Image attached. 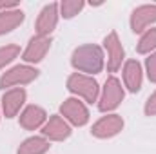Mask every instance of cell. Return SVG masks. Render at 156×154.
I'll use <instances>...</instances> for the list:
<instances>
[{"instance_id": "obj_1", "label": "cell", "mask_w": 156, "mask_h": 154, "mask_svg": "<svg viewBox=\"0 0 156 154\" xmlns=\"http://www.w3.org/2000/svg\"><path fill=\"white\" fill-rule=\"evenodd\" d=\"M71 65L82 75H98L102 73L104 65H105V58H104V51L100 45L96 44H83L78 45L71 54Z\"/></svg>"}, {"instance_id": "obj_2", "label": "cell", "mask_w": 156, "mask_h": 154, "mask_svg": "<svg viewBox=\"0 0 156 154\" xmlns=\"http://www.w3.org/2000/svg\"><path fill=\"white\" fill-rule=\"evenodd\" d=\"M67 91L78 98H83V102H87V103H94L100 98L98 82L93 76L82 75V73H73L67 78Z\"/></svg>"}, {"instance_id": "obj_3", "label": "cell", "mask_w": 156, "mask_h": 154, "mask_svg": "<svg viewBox=\"0 0 156 154\" xmlns=\"http://www.w3.org/2000/svg\"><path fill=\"white\" fill-rule=\"evenodd\" d=\"M123 96H125V91L122 87V82L116 76H109L102 87V94L98 98V109L102 113L115 111L123 102Z\"/></svg>"}, {"instance_id": "obj_4", "label": "cell", "mask_w": 156, "mask_h": 154, "mask_svg": "<svg viewBox=\"0 0 156 154\" xmlns=\"http://www.w3.org/2000/svg\"><path fill=\"white\" fill-rule=\"evenodd\" d=\"M40 75V71L33 65H27V64H20V65H15L11 67L9 71H5L2 76H0V87L5 89V87H20V85H27L31 83L33 80H37Z\"/></svg>"}, {"instance_id": "obj_5", "label": "cell", "mask_w": 156, "mask_h": 154, "mask_svg": "<svg viewBox=\"0 0 156 154\" xmlns=\"http://www.w3.org/2000/svg\"><path fill=\"white\" fill-rule=\"evenodd\" d=\"M60 116L75 127H83L89 121V111L78 98H66L60 105Z\"/></svg>"}, {"instance_id": "obj_6", "label": "cell", "mask_w": 156, "mask_h": 154, "mask_svg": "<svg viewBox=\"0 0 156 154\" xmlns=\"http://www.w3.org/2000/svg\"><path fill=\"white\" fill-rule=\"evenodd\" d=\"M123 131V120L122 116L118 114H105L102 116L98 121L93 123L91 127V134L94 138H100V140H109V138H115L116 134H120Z\"/></svg>"}, {"instance_id": "obj_7", "label": "cell", "mask_w": 156, "mask_h": 154, "mask_svg": "<svg viewBox=\"0 0 156 154\" xmlns=\"http://www.w3.org/2000/svg\"><path fill=\"white\" fill-rule=\"evenodd\" d=\"M104 49L107 53V71L109 73H116L122 69V64L125 60V51L123 45L118 38L116 31H111L105 38H104Z\"/></svg>"}, {"instance_id": "obj_8", "label": "cell", "mask_w": 156, "mask_h": 154, "mask_svg": "<svg viewBox=\"0 0 156 154\" xmlns=\"http://www.w3.org/2000/svg\"><path fill=\"white\" fill-rule=\"evenodd\" d=\"M71 125L60 114L49 116L45 125L42 127V136L47 138L49 142H64L71 136Z\"/></svg>"}, {"instance_id": "obj_9", "label": "cell", "mask_w": 156, "mask_h": 154, "mask_svg": "<svg viewBox=\"0 0 156 154\" xmlns=\"http://www.w3.org/2000/svg\"><path fill=\"white\" fill-rule=\"evenodd\" d=\"M26 98H27V93L22 87H15V89L5 91L4 96H2V100H0L2 102L0 103L2 114L5 116V118H15V116L20 113V109L24 107Z\"/></svg>"}, {"instance_id": "obj_10", "label": "cell", "mask_w": 156, "mask_h": 154, "mask_svg": "<svg viewBox=\"0 0 156 154\" xmlns=\"http://www.w3.org/2000/svg\"><path fill=\"white\" fill-rule=\"evenodd\" d=\"M51 47V37H40V35H35L33 38L29 40L27 47L24 49L22 53V60L29 65V64H38L45 58L47 51Z\"/></svg>"}, {"instance_id": "obj_11", "label": "cell", "mask_w": 156, "mask_h": 154, "mask_svg": "<svg viewBox=\"0 0 156 154\" xmlns=\"http://www.w3.org/2000/svg\"><path fill=\"white\" fill-rule=\"evenodd\" d=\"M156 22V4H145L131 13V29L134 33H145Z\"/></svg>"}, {"instance_id": "obj_12", "label": "cell", "mask_w": 156, "mask_h": 154, "mask_svg": "<svg viewBox=\"0 0 156 154\" xmlns=\"http://www.w3.org/2000/svg\"><path fill=\"white\" fill-rule=\"evenodd\" d=\"M58 16H60V11H58V4H47L42 11H40L38 18H37V24H35V31L40 37H51V33L55 31L56 24H58Z\"/></svg>"}, {"instance_id": "obj_13", "label": "cell", "mask_w": 156, "mask_h": 154, "mask_svg": "<svg viewBox=\"0 0 156 154\" xmlns=\"http://www.w3.org/2000/svg\"><path fill=\"white\" fill-rule=\"evenodd\" d=\"M45 121H47V113L38 105H27L20 113V127H24L26 131H37L45 125Z\"/></svg>"}, {"instance_id": "obj_14", "label": "cell", "mask_w": 156, "mask_h": 154, "mask_svg": "<svg viewBox=\"0 0 156 154\" xmlns=\"http://www.w3.org/2000/svg\"><path fill=\"white\" fill-rule=\"evenodd\" d=\"M123 83L131 93H138L144 83V69L138 60H127L123 64Z\"/></svg>"}, {"instance_id": "obj_15", "label": "cell", "mask_w": 156, "mask_h": 154, "mask_svg": "<svg viewBox=\"0 0 156 154\" xmlns=\"http://www.w3.org/2000/svg\"><path fill=\"white\" fill-rule=\"evenodd\" d=\"M51 149V143L47 138L44 136H31L27 140H24L18 149H16V154H45Z\"/></svg>"}, {"instance_id": "obj_16", "label": "cell", "mask_w": 156, "mask_h": 154, "mask_svg": "<svg viewBox=\"0 0 156 154\" xmlns=\"http://www.w3.org/2000/svg\"><path fill=\"white\" fill-rule=\"evenodd\" d=\"M26 15L22 9H9V11H2L0 13V37L5 33H11L13 29H16L22 22H24Z\"/></svg>"}, {"instance_id": "obj_17", "label": "cell", "mask_w": 156, "mask_h": 154, "mask_svg": "<svg viewBox=\"0 0 156 154\" xmlns=\"http://www.w3.org/2000/svg\"><path fill=\"white\" fill-rule=\"evenodd\" d=\"M136 51L140 54H151L156 51V27L147 29L142 38L138 40V45H136Z\"/></svg>"}, {"instance_id": "obj_18", "label": "cell", "mask_w": 156, "mask_h": 154, "mask_svg": "<svg viewBox=\"0 0 156 154\" xmlns=\"http://www.w3.org/2000/svg\"><path fill=\"white\" fill-rule=\"evenodd\" d=\"M83 2L82 0H64L62 4H58V9H60V16L64 18H73L76 16L78 13L83 9Z\"/></svg>"}, {"instance_id": "obj_19", "label": "cell", "mask_w": 156, "mask_h": 154, "mask_svg": "<svg viewBox=\"0 0 156 154\" xmlns=\"http://www.w3.org/2000/svg\"><path fill=\"white\" fill-rule=\"evenodd\" d=\"M18 54H20V47L16 44H7V45L0 47V69L9 65L15 58H18Z\"/></svg>"}, {"instance_id": "obj_20", "label": "cell", "mask_w": 156, "mask_h": 154, "mask_svg": "<svg viewBox=\"0 0 156 154\" xmlns=\"http://www.w3.org/2000/svg\"><path fill=\"white\" fill-rule=\"evenodd\" d=\"M145 73H147V78L156 83V51L149 54V58L145 60Z\"/></svg>"}, {"instance_id": "obj_21", "label": "cell", "mask_w": 156, "mask_h": 154, "mask_svg": "<svg viewBox=\"0 0 156 154\" xmlns=\"http://www.w3.org/2000/svg\"><path fill=\"white\" fill-rule=\"evenodd\" d=\"M144 113H145V116H156V91L147 98L145 107H144Z\"/></svg>"}, {"instance_id": "obj_22", "label": "cell", "mask_w": 156, "mask_h": 154, "mask_svg": "<svg viewBox=\"0 0 156 154\" xmlns=\"http://www.w3.org/2000/svg\"><path fill=\"white\" fill-rule=\"evenodd\" d=\"M18 2H0V13L2 11H9V9H16Z\"/></svg>"}, {"instance_id": "obj_23", "label": "cell", "mask_w": 156, "mask_h": 154, "mask_svg": "<svg viewBox=\"0 0 156 154\" xmlns=\"http://www.w3.org/2000/svg\"><path fill=\"white\" fill-rule=\"evenodd\" d=\"M2 116H4V114H2V107H0V118H2Z\"/></svg>"}]
</instances>
